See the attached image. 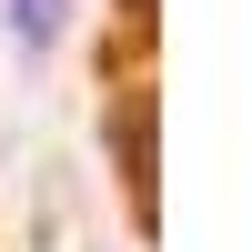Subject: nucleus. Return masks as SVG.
<instances>
[{"label": "nucleus", "instance_id": "nucleus-1", "mask_svg": "<svg viewBox=\"0 0 252 252\" xmlns=\"http://www.w3.org/2000/svg\"><path fill=\"white\" fill-rule=\"evenodd\" d=\"M152 91H141V101H121V121H111V131H121V192H131V222H141V232H152V212H161V172H152Z\"/></svg>", "mask_w": 252, "mask_h": 252}, {"label": "nucleus", "instance_id": "nucleus-2", "mask_svg": "<svg viewBox=\"0 0 252 252\" xmlns=\"http://www.w3.org/2000/svg\"><path fill=\"white\" fill-rule=\"evenodd\" d=\"M61 10H71V0H10V31L31 40V51H51V40H61Z\"/></svg>", "mask_w": 252, "mask_h": 252}, {"label": "nucleus", "instance_id": "nucleus-3", "mask_svg": "<svg viewBox=\"0 0 252 252\" xmlns=\"http://www.w3.org/2000/svg\"><path fill=\"white\" fill-rule=\"evenodd\" d=\"M131 10H141V20H152V0H131Z\"/></svg>", "mask_w": 252, "mask_h": 252}]
</instances>
